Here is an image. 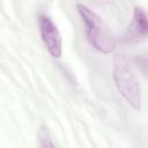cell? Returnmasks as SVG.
<instances>
[{"label":"cell","instance_id":"cell-1","mask_svg":"<svg viewBox=\"0 0 148 148\" xmlns=\"http://www.w3.org/2000/svg\"><path fill=\"white\" fill-rule=\"evenodd\" d=\"M76 9L83 22L87 39L90 45L101 53H111L116 47V42L102 18L82 3H77Z\"/></svg>","mask_w":148,"mask_h":148},{"label":"cell","instance_id":"cell-2","mask_svg":"<svg viewBox=\"0 0 148 148\" xmlns=\"http://www.w3.org/2000/svg\"><path fill=\"white\" fill-rule=\"evenodd\" d=\"M112 76L116 83V87L123 98L131 105L134 110L139 111L142 104V94L139 80L134 73L130 62L123 58L117 57L113 60Z\"/></svg>","mask_w":148,"mask_h":148},{"label":"cell","instance_id":"cell-3","mask_svg":"<svg viewBox=\"0 0 148 148\" xmlns=\"http://www.w3.org/2000/svg\"><path fill=\"white\" fill-rule=\"evenodd\" d=\"M40 38L47 50V52L53 58H60L62 52V39L57 25L46 15H40L38 18Z\"/></svg>","mask_w":148,"mask_h":148},{"label":"cell","instance_id":"cell-4","mask_svg":"<svg viewBox=\"0 0 148 148\" xmlns=\"http://www.w3.org/2000/svg\"><path fill=\"white\" fill-rule=\"evenodd\" d=\"M148 37V14L141 7H134L132 21L127 30V38L139 42Z\"/></svg>","mask_w":148,"mask_h":148},{"label":"cell","instance_id":"cell-5","mask_svg":"<svg viewBox=\"0 0 148 148\" xmlns=\"http://www.w3.org/2000/svg\"><path fill=\"white\" fill-rule=\"evenodd\" d=\"M37 139H38V145L40 147H54L53 142H52V139L50 136V132L49 130L43 126L38 130V133H37Z\"/></svg>","mask_w":148,"mask_h":148}]
</instances>
